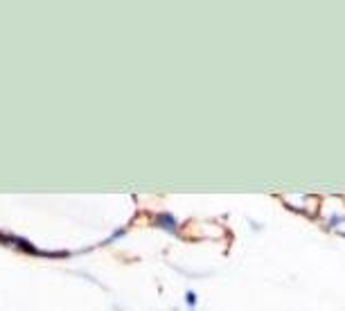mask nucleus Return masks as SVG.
Returning a JSON list of instances; mask_svg holds the SVG:
<instances>
[{"label": "nucleus", "instance_id": "1", "mask_svg": "<svg viewBox=\"0 0 345 311\" xmlns=\"http://www.w3.org/2000/svg\"><path fill=\"white\" fill-rule=\"evenodd\" d=\"M160 223H163V226H167L169 230H174V223L169 221V217H160Z\"/></svg>", "mask_w": 345, "mask_h": 311}, {"label": "nucleus", "instance_id": "2", "mask_svg": "<svg viewBox=\"0 0 345 311\" xmlns=\"http://www.w3.org/2000/svg\"><path fill=\"white\" fill-rule=\"evenodd\" d=\"M187 302H189V304H194V302H196V298H194V293H187Z\"/></svg>", "mask_w": 345, "mask_h": 311}]
</instances>
